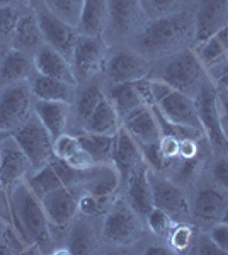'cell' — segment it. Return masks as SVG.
Instances as JSON below:
<instances>
[{"instance_id": "obj_1", "label": "cell", "mask_w": 228, "mask_h": 255, "mask_svg": "<svg viewBox=\"0 0 228 255\" xmlns=\"http://www.w3.org/2000/svg\"><path fill=\"white\" fill-rule=\"evenodd\" d=\"M194 15L188 10L153 19L136 36V49L147 60H162L188 49L194 43Z\"/></svg>"}, {"instance_id": "obj_2", "label": "cell", "mask_w": 228, "mask_h": 255, "mask_svg": "<svg viewBox=\"0 0 228 255\" xmlns=\"http://www.w3.org/2000/svg\"><path fill=\"white\" fill-rule=\"evenodd\" d=\"M9 211L15 232L26 245H34L41 252H48V245H51V225L41 199L32 192L26 180L15 184L9 191Z\"/></svg>"}, {"instance_id": "obj_3", "label": "cell", "mask_w": 228, "mask_h": 255, "mask_svg": "<svg viewBox=\"0 0 228 255\" xmlns=\"http://www.w3.org/2000/svg\"><path fill=\"white\" fill-rule=\"evenodd\" d=\"M206 77L208 75L205 67L201 65L196 53L189 48L167 58L157 60L155 67L150 68L148 73V79L165 82L169 87L193 99H196Z\"/></svg>"}, {"instance_id": "obj_4", "label": "cell", "mask_w": 228, "mask_h": 255, "mask_svg": "<svg viewBox=\"0 0 228 255\" xmlns=\"http://www.w3.org/2000/svg\"><path fill=\"white\" fill-rule=\"evenodd\" d=\"M194 102H196V113L208 145L218 155L228 153V138L225 134V128H223L222 114H220L218 108L217 84L210 77H206L201 84V89Z\"/></svg>"}, {"instance_id": "obj_5", "label": "cell", "mask_w": 228, "mask_h": 255, "mask_svg": "<svg viewBox=\"0 0 228 255\" xmlns=\"http://www.w3.org/2000/svg\"><path fill=\"white\" fill-rule=\"evenodd\" d=\"M143 235V220L133 211V208L124 199H114L107 209L102 237L116 247H128L138 242Z\"/></svg>"}, {"instance_id": "obj_6", "label": "cell", "mask_w": 228, "mask_h": 255, "mask_svg": "<svg viewBox=\"0 0 228 255\" xmlns=\"http://www.w3.org/2000/svg\"><path fill=\"white\" fill-rule=\"evenodd\" d=\"M12 136L27 155L32 172L44 167L53 158V141L55 139L49 134L46 126L41 123V119L36 116V113H32L27 118V121L12 133Z\"/></svg>"}, {"instance_id": "obj_7", "label": "cell", "mask_w": 228, "mask_h": 255, "mask_svg": "<svg viewBox=\"0 0 228 255\" xmlns=\"http://www.w3.org/2000/svg\"><path fill=\"white\" fill-rule=\"evenodd\" d=\"M107 61V46L102 36H84L78 34V39L73 48L70 65L77 84L89 80L97 72L106 67Z\"/></svg>"}, {"instance_id": "obj_8", "label": "cell", "mask_w": 228, "mask_h": 255, "mask_svg": "<svg viewBox=\"0 0 228 255\" xmlns=\"http://www.w3.org/2000/svg\"><path fill=\"white\" fill-rule=\"evenodd\" d=\"M32 92L24 82L9 85L0 94V131L12 134L32 114Z\"/></svg>"}, {"instance_id": "obj_9", "label": "cell", "mask_w": 228, "mask_h": 255, "mask_svg": "<svg viewBox=\"0 0 228 255\" xmlns=\"http://www.w3.org/2000/svg\"><path fill=\"white\" fill-rule=\"evenodd\" d=\"M148 175H150L153 204L169 213L176 223H182L188 220L193 213H191V204L182 189L172 180L164 179L160 175H153L152 172H148Z\"/></svg>"}, {"instance_id": "obj_10", "label": "cell", "mask_w": 228, "mask_h": 255, "mask_svg": "<svg viewBox=\"0 0 228 255\" xmlns=\"http://www.w3.org/2000/svg\"><path fill=\"white\" fill-rule=\"evenodd\" d=\"M36 15H38L39 26H41V31H43L46 44L55 48L58 53H61V55L70 61L73 48H75V43L78 39L77 27L65 22V20H61L60 17H56L48 7L38 10Z\"/></svg>"}, {"instance_id": "obj_11", "label": "cell", "mask_w": 228, "mask_h": 255, "mask_svg": "<svg viewBox=\"0 0 228 255\" xmlns=\"http://www.w3.org/2000/svg\"><path fill=\"white\" fill-rule=\"evenodd\" d=\"M32 172L31 162L12 134L0 143V179L3 189H12L15 184L27 179Z\"/></svg>"}, {"instance_id": "obj_12", "label": "cell", "mask_w": 228, "mask_h": 255, "mask_svg": "<svg viewBox=\"0 0 228 255\" xmlns=\"http://www.w3.org/2000/svg\"><path fill=\"white\" fill-rule=\"evenodd\" d=\"M153 106L160 111L162 116L174 123V125L188 126L203 133L200 118H198L196 113V102H194L193 97L186 96V94L179 92V90L171 89L165 96L157 99Z\"/></svg>"}, {"instance_id": "obj_13", "label": "cell", "mask_w": 228, "mask_h": 255, "mask_svg": "<svg viewBox=\"0 0 228 255\" xmlns=\"http://www.w3.org/2000/svg\"><path fill=\"white\" fill-rule=\"evenodd\" d=\"M150 60L140 55L138 51L124 49L118 51L106 61V73L111 84H121V82H136L147 79L150 73Z\"/></svg>"}, {"instance_id": "obj_14", "label": "cell", "mask_w": 228, "mask_h": 255, "mask_svg": "<svg viewBox=\"0 0 228 255\" xmlns=\"http://www.w3.org/2000/svg\"><path fill=\"white\" fill-rule=\"evenodd\" d=\"M194 43L211 38L220 29L228 26V0H200L194 14Z\"/></svg>"}, {"instance_id": "obj_15", "label": "cell", "mask_w": 228, "mask_h": 255, "mask_svg": "<svg viewBox=\"0 0 228 255\" xmlns=\"http://www.w3.org/2000/svg\"><path fill=\"white\" fill-rule=\"evenodd\" d=\"M143 163L142 148L135 141V138L128 133L124 128H119L114 134V148H113V165L119 172L121 186L128 182L130 175Z\"/></svg>"}, {"instance_id": "obj_16", "label": "cell", "mask_w": 228, "mask_h": 255, "mask_svg": "<svg viewBox=\"0 0 228 255\" xmlns=\"http://www.w3.org/2000/svg\"><path fill=\"white\" fill-rule=\"evenodd\" d=\"M41 204L44 208L49 225L67 226L77 218L78 213V197L72 189L58 187L41 197Z\"/></svg>"}, {"instance_id": "obj_17", "label": "cell", "mask_w": 228, "mask_h": 255, "mask_svg": "<svg viewBox=\"0 0 228 255\" xmlns=\"http://www.w3.org/2000/svg\"><path fill=\"white\" fill-rule=\"evenodd\" d=\"M121 128H124L135 138L140 146L155 143L162 138L159 121H157L152 106H142L128 113L126 116L121 118Z\"/></svg>"}, {"instance_id": "obj_18", "label": "cell", "mask_w": 228, "mask_h": 255, "mask_svg": "<svg viewBox=\"0 0 228 255\" xmlns=\"http://www.w3.org/2000/svg\"><path fill=\"white\" fill-rule=\"evenodd\" d=\"M150 168L147 167V163H142L133 174L130 175L126 186V196L124 199L128 201L133 211L138 215L142 220L152 211L153 204V194H152V186H150V175H148Z\"/></svg>"}, {"instance_id": "obj_19", "label": "cell", "mask_w": 228, "mask_h": 255, "mask_svg": "<svg viewBox=\"0 0 228 255\" xmlns=\"http://www.w3.org/2000/svg\"><path fill=\"white\" fill-rule=\"evenodd\" d=\"M32 61H34L36 73H39V75L51 77V79L77 85V80H75V75H73L70 61L65 58L61 53H58L55 48L49 46V44L41 46L38 51L32 55Z\"/></svg>"}, {"instance_id": "obj_20", "label": "cell", "mask_w": 228, "mask_h": 255, "mask_svg": "<svg viewBox=\"0 0 228 255\" xmlns=\"http://www.w3.org/2000/svg\"><path fill=\"white\" fill-rule=\"evenodd\" d=\"M119 187H121L119 172L113 163H107V165H94L87 168L78 191L99 197H111Z\"/></svg>"}, {"instance_id": "obj_21", "label": "cell", "mask_w": 228, "mask_h": 255, "mask_svg": "<svg viewBox=\"0 0 228 255\" xmlns=\"http://www.w3.org/2000/svg\"><path fill=\"white\" fill-rule=\"evenodd\" d=\"M109 26L119 36L131 34L142 24L145 12L140 0H107Z\"/></svg>"}, {"instance_id": "obj_22", "label": "cell", "mask_w": 228, "mask_h": 255, "mask_svg": "<svg viewBox=\"0 0 228 255\" xmlns=\"http://www.w3.org/2000/svg\"><path fill=\"white\" fill-rule=\"evenodd\" d=\"M32 70L34 61L27 53L20 49L12 48L5 53L2 63H0V87H9V85L20 84L27 79H32Z\"/></svg>"}, {"instance_id": "obj_23", "label": "cell", "mask_w": 228, "mask_h": 255, "mask_svg": "<svg viewBox=\"0 0 228 255\" xmlns=\"http://www.w3.org/2000/svg\"><path fill=\"white\" fill-rule=\"evenodd\" d=\"M109 26V7L107 0H85L80 17L77 22L78 34L84 36H102Z\"/></svg>"}, {"instance_id": "obj_24", "label": "cell", "mask_w": 228, "mask_h": 255, "mask_svg": "<svg viewBox=\"0 0 228 255\" xmlns=\"http://www.w3.org/2000/svg\"><path fill=\"white\" fill-rule=\"evenodd\" d=\"M34 113L41 119L53 139L65 133L70 114V104L61 101H34Z\"/></svg>"}, {"instance_id": "obj_25", "label": "cell", "mask_w": 228, "mask_h": 255, "mask_svg": "<svg viewBox=\"0 0 228 255\" xmlns=\"http://www.w3.org/2000/svg\"><path fill=\"white\" fill-rule=\"evenodd\" d=\"M228 206L227 196L222 192V189H217L213 186H205L198 191L194 197L193 213L198 220L201 221H215L222 218V213Z\"/></svg>"}, {"instance_id": "obj_26", "label": "cell", "mask_w": 228, "mask_h": 255, "mask_svg": "<svg viewBox=\"0 0 228 255\" xmlns=\"http://www.w3.org/2000/svg\"><path fill=\"white\" fill-rule=\"evenodd\" d=\"M12 43H14L15 49H20L27 55H31V53L34 55L41 46L46 44L36 12H27V14L20 15Z\"/></svg>"}, {"instance_id": "obj_27", "label": "cell", "mask_w": 228, "mask_h": 255, "mask_svg": "<svg viewBox=\"0 0 228 255\" xmlns=\"http://www.w3.org/2000/svg\"><path fill=\"white\" fill-rule=\"evenodd\" d=\"M29 87L34 99H39V101H61L68 104L75 101V85L39 75V73L32 77Z\"/></svg>"}, {"instance_id": "obj_28", "label": "cell", "mask_w": 228, "mask_h": 255, "mask_svg": "<svg viewBox=\"0 0 228 255\" xmlns=\"http://www.w3.org/2000/svg\"><path fill=\"white\" fill-rule=\"evenodd\" d=\"M196 56L200 58L201 65L205 70L218 67L220 63L228 60V29L227 26L223 29H220L217 34H213L211 38L201 41L196 44Z\"/></svg>"}, {"instance_id": "obj_29", "label": "cell", "mask_w": 228, "mask_h": 255, "mask_svg": "<svg viewBox=\"0 0 228 255\" xmlns=\"http://www.w3.org/2000/svg\"><path fill=\"white\" fill-rule=\"evenodd\" d=\"M121 128V119L116 113L114 106L107 96L102 99L101 104L95 108V111L89 116V119L84 123L85 133L92 134H107V136H114L118 129Z\"/></svg>"}, {"instance_id": "obj_30", "label": "cell", "mask_w": 228, "mask_h": 255, "mask_svg": "<svg viewBox=\"0 0 228 255\" xmlns=\"http://www.w3.org/2000/svg\"><path fill=\"white\" fill-rule=\"evenodd\" d=\"M107 99L111 101V104L114 106L116 113H118L119 119L126 116L131 111L147 106L140 94L136 82H121V84H111L109 90H107Z\"/></svg>"}, {"instance_id": "obj_31", "label": "cell", "mask_w": 228, "mask_h": 255, "mask_svg": "<svg viewBox=\"0 0 228 255\" xmlns=\"http://www.w3.org/2000/svg\"><path fill=\"white\" fill-rule=\"evenodd\" d=\"M82 148L92 157L97 165H107L113 163V148H114V136L107 134H92V133H82L77 134Z\"/></svg>"}, {"instance_id": "obj_32", "label": "cell", "mask_w": 228, "mask_h": 255, "mask_svg": "<svg viewBox=\"0 0 228 255\" xmlns=\"http://www.w3.org/2000/svg\"><path fill=\"white\" fill-rule=\"evenodd\" d=\"M67 247L72 250V254L84 255L94 252L95 249V233L92 232V226L87 225L82 220H73L70 223Z\"/></svg>"}, {"instance_id": "obj_33", "label": "cell", "mask_w": 228, "mask_h": 255, "mask_svg": "<svg viewBox=\"0 0 228 255\" xmlns=\"http://www.w3.org/2000/svg\"><path fill=\"white\" fill-rule=\"evenodd\" d=\"M26 182L39 199L46 196L48 192L55 191L58 187H63V182H61L60 175L56 174L55 167L51 165V162H48L46 165L38 168V170L31 172L27 175Z\"/></svg>"}, {"instance_id": "obj_34", "label": "cell", "mask_w": 228, "mask_h": 255, "mask_svg": "<svg viewBox=\"0 0 228 255\" xmlns=\"http://www.w3.org/2000/svg\"><path fill=\"white\" fill-rule=\"evenodd\" d=\"M104 97H106V94L102 92V89L99 87V85H89V87H85L75 97V109H77L78 118L85 123L90 114L95 111V108L102 102Z\"/></svg>"}, {"instance_id": "obj_35", "label": "cell", "mask_w": 228, "mask_h": 255, "mask_svg": "<svg viewBox=\"0 0 228 255\" xmlns=\"http://www.w3.org/2000/svg\"><path fill=\"white\" fill-rule=\"evenodd\" d=\"M84 2L85 0H46V7L56 17L72 26H77Z\"/></svg>"}, {"instance_id": "obj_36", "label": "cell", "mask_w": 228, "mask_h": 255, "mask_svg": "<svg viewBox=\"0 0 228 255\" xmlns=\"http://www.w3.org/2000/svg\"><path fill=\"white\" fill-rule=\"evenodd\" d=\"M194 235H196V230H194L193 225L186 223H176L174 228L169 233V247L174 250V254H182L188 252L194 242Z\"/></svg>"}, {"instance_id": "obj_37", "label": "cell", "mask_w": 228, "mask_h": 255, "mask_svg": "<svg viewBox=\"0 0 228 255\" xmlns=\"http://www.w3.org/2000/svg\"><path fill=\"white\" fill-rule=\"evenodd\" d=\"M114 203V196L111 197H99L89 192H82L78 196V213H82L85 218H95L102 213H107L111 204Z\"/></svg>"}, {"instance_id": "obj_38", "label": "cell", "mask_w": 228, "mask_h": 255, "mask_svg": "<svg viewBox=\"0 0 228 255\" xmlns=\"http://www.w3.org/2000/svg\"><path fill=\"white\" fill-rule=\"evenodd\" d=\"M145 221H147V226L150 228V232L155 233L157 237H169L171 230L176 225V221L172 220L169 213H165L164 209L157 206H153L152 211L145 216Z\"/></svg>"}, {"instance_id": "obj_39", "label": "cell", "mask_w": 228, "mask_h": 255, "mask_svg": "<svg viewBox=\"0 0 228 255\" xmlns=\"http://www.w3.org/2000/svg\"><path fill=\"white\" fill-rule=\"evenodd\" d=\"M20 15L17 7H0V44L14 41Z\"/></svg>"}, {"instance_id": "obj_40", "label": "cell", "mask_w": 228, "mask_h": 255, "mask_svg": "<svg viewBox=\"0 0 228 255\" xmlns=\"http://www.w3.org/2000/svg\"><path fill=\"white\" fill-rule=\"evenodd\" d=\"M80 150H82V145H80V141H78L77 134L63 133L53 141V157L65 160V162L72 158L75 153H78Z\"/></svg>"}, {"instance_id": "obj_41", "label": "cell", "mask_w": 228, "mask_h": 255, "mask_svg": "<svg viewBox=\"0 0 228 255\" xmlns=\"http://www.w3.org/2000/svg\"><path fill=\"white\" fill-rule=\"evenodd\" d=\"M182 0H140L142 9L147 15L153 19L164 17V15H171L174 12H179Z\"/></svg>"}, {"instance_id": "obj_42", "label": "cell", "mask_w": 228, "mask_h": 255, "mask_svg": "<svg viewBox=\"0 0 228 255\" xmlns=\"http://www.w3.org/2000/svg\"><path fill=\"white\" fill-rule=\"evenodd\" d=\"M142 155H143V162L147 163V167L150 168L153 174H160L165 168L171 165V162L164 158L159 146V141L155 143H148V145H142Z\"/></svg>"}, {"instance_id": "obj_43", "label": "cell", "mask_w": 228, "mask_h": 255, "mask_svg": "<svg viewBox=\"0 0 228 255\" xmlns=\"http://www.w3.org/2000/svg\"><path fill=\"white\" fill-rule=\"evenodd\" d=\"M179 168L176 170V179L182 184H189L191 180L196 177L198 170L203 165V157L201 153L194 158H179Z\"/></svg>"}, {"instance_id": "obj_44", "label": "cell", "mask_w": 228, "mask_h": 255, "mask_svg": "<svg viewBox=\"0 0 228 255\" xmlns=\"http://www.w3.org/2000/svg\"><path fill=\"white\" fill-rule=\"evenodd\" d=\"M211 177L222 191L228 192V155L220 157L211 167Z\"/></svg>"}, {"instance_id": "obj_45", "label": "cell", "mask_w": 228, "mask_h": 255, "mask_svg": "<svg viewBox=\"0 0 228 255\" xmlns=\"http://www.w3.org/2000/svg\"><path fill=\"white\" fill-rule=\"evenodd\" d=\"M179 145H181V139H177L176 136H167V134H164V136L159 139L162 155L171 163L176 158H179Z\"/></svg>"}, {"instance_id": "obj_46", "label": "cell", "mask_w": 228, "mask_h": 255, "mask_svg": "<svg viewBox=\"0 0 228 255\" xmlns=\"http://www.w3.org/2000/svg\"><path fill=\"white\" fill-rule=\"evenodd\" d=\"M210 238L217 244L225 254H228V223L220 221L210 230Z\"/></svg>"}, {"instance_id": "obj_47", "label": "cell", "mask_w": 228, "mask_h": 255, "mask_svg": "<svg viewBox=\"0 0 228 255\" xmlns=\"http://www.w3.org/2000/svg\"><path fill=\"white\" fill-rule=\"evenodd\" d=\"M200 139L196 138H184L179 145V158H194L201 153Z\"/></svg>"}, {"instance_id": "obj_48", "label": "cell", "mask_w": 228, "mask_h": 255, "mask_svg": "<svg viewBox=\"0 0 228 255\" xmlns=\"http://www.w3.org/2000/svg\"><path fill=\"white\" fill-rule=\"evenodd\" d=\"M196 252L200 255H222V254H225L217 244H215L213 240H211L210 237H203L201 238L200 244H198Z\"/></svg>"}, {"instance_id": "obj_49", "label": "cell", "mask_w": 228, "mask_h": 255, "mask_svg": "<svg viewBox=\"0 0 228 255\" xmlns=\"http://www.w3.org/2000/svg\"><path fill=\"white\" fill-rule=\"evenodd\" d=\"M217 94H218V108L220 114H222V121H228V89L217 85Z\"/></svg>"}, {"instance_id": "obj_50", "label": "cell", "mask_w": 228, "mask_h": 255, "mask_svg": "<svg viewBox=\"0 0 228 255\" xmlns=\"http://www.w3.org/2000/svg\"><path fill=\"white\" fill-rule=\"evenodd\" d=\"M171 254H174V250L171 247H165L160 244L148 245L147 250H145V255H171Z\"/></svg>"}, {"instance_id": "obj_51", "label": "cell", "mask_w": 228, "mask_h": 255, "mask_svg": "<svg viewBox=\"0 0 228 255\" xmlns=\"http://www.w3.org/2000/svg\"><path fill=\"white\" fill-rule=\"evenodd\" d=\"M27 0H0V7H19L24 5Z\"/></svg>"}, {"instance_id": "obj_52", "label": "cell", "mask_w": 228, "mask_h": 255, "mask_svg": "<svg viewBox=\"0 0 228 255\" xmlns=\"http://www.w3.org/2000/svg\"><path fill=\"white\" fill-rule=\"evenodd\" d=\"M51 254H55V255H72V250L65 245V247H60V249H53Z\"/></svg>"}, {"instance_id": "obj_53", "label": "cell", "mask_w": 228, "mask_h": 255, "mask_svg": "<svg viewBox=\"0 0 228 255\" xmlns=\"http://www.w3.org/2000/svg\"><path fill=\"white\" fill-rule=\"evenodd\" d=\"M217 85H222V87H225V89H228V73H225V75L222 77L218 82H217Z\"/></svg>"}, {"instance_id": "obj_54", "label": "cell", "mask_w": 228, "mask_h": 255, "mask_svg": "<svg viewBox=\"0 0 228 255\" xmlns=\"http://www.w3.org/2000/svg\"><path fill=\"white\" fill-rule=\"evenodd\" d=\"M220 221H225V223H228V206L225 208V211L222 213V218H220Z\"/></svg>"}, {"instance_id": "obj_55", "label": "cell", "mask_w": 228, "mask_h": 255, "mask_svg": "<svg viewBox=\"0 0 228 255\" xmlns=\"http://www.w3.org/2000/svg\"><path fill=\"white\" fill-rule=\"evenodd\" d=\"M5 49H3V44H0V63H2V60H3V56H5Z\"/></svg>"}, {"instance_id": "obj_56", "label": "cell", "mask_w": 228, "mask_h": 255, "mask_svg": "<svg viewBox=\"0 0 228 255\" xmlns=\"http://www.w3.org/2000/svg\"><path fill=\"white\" fill-rule=\"evenodd\" d=\"M27 2L31 3V5H38V3H41L43 0H27Z\"/></svg>"}, {"instance_id": "obj_57", "label": "cell", "mask_w": 228, "mask_h": 255, "mask_svg": "<svg viewBox=\"0 0 228 255\" xmlns=\"http://www.w3.org/2000/svg\"><path fill=\"white\" fill-rule=\"evenodd\" d=\"M7 136H9V133H2V131H0V141H3Z\"/></svg>"}, {"instance_id": "obj_58", "label": "cell", "mask_w": 228, "mask_h": 255, "mask_svg": "<svg viewBox=\"0 0 228 255\" xmlns=\"http://www.w3.org/2000/svg\"><path fill=\"white\" fill-rule=\"evenodd\" d=\"M225 128V134H227V138H228V126H223Z\"/></svg>"}, {"instance_id": "obj_59", "label": "cell", "mask_w": 228, "mask_h": 255, "mask_svg": "<svg viewBox=\"0 0 228 255\" xmlns=\"http://www.w3.org/2000/svg\"><path fill=\"white\" fill-rule=\"evenodd\" d=\"M0 143H2V141H0ZM0 189H2V179H0Z\"/></svg>"}, {"instance_id": "obj_60", "label": "cell", "mask_w": 228, "mask_h": 255, "mask_svg": "<svg viewBox=\"0 0 228 255\" xmlns=\"http://www.w3.org/2000/svg\"><path fill=\"white\" fill-rule=\"evenodd\" d=\"M0 235H2V230H0Z\"/></svg>"}]
</instances>
